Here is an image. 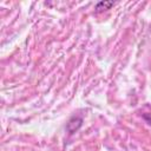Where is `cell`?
Instances as JSON below:
<instances>
[{"label":"cell","instance_id":"obj_2","mask_svg":"<svg viewBox=\"0 0 151 151\" xmlns=\"http://www.w3.org/2000/svg\"><path fill=\"white\" fill-rule=\"evenodd\" d=\"M111 6H113V1H99L96 6L97 12H100L103 9H109Z\"/></svg>","mask_w":151,"mask_h":151},{"label":"cell","instance_id":"obj_1","mask_svg":"<svg viewBox=\"0 0 151 151\" xmlns=\"http://www.w3.org/2000/svg\"><path fill=\"white\" fill-rule=\"evenodd\" d=\"M80 125H81V118H72L70 122H68V124H67V130L70 131V133H73V132H76L79 127H80Z\"/></svg>","mask_w":151,"mask_h":151}]
</instances>
